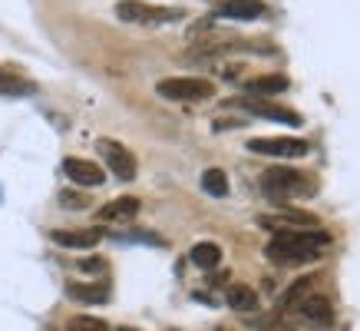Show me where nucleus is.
<instances>
[{
    "label": "nucleus",
    "instance_id": "nucleus-14",
    "mask_svg": "<svg viewBox=\"0 0 360 331\" xmlns=\"http://www.w3.org/2000/svg\"><path fill=\"white\" fill-rule=\"evenodd\" d=\"M251 96H278L281 89H288V77L284 73H268V77H251L245 83Z\"/></svg>",
    "mask_w": 360,
    "mask_h": 331
},
{
    "label": "nucleus",
    "instance_id": "nucleus-23",
    "mask_svg": "<svg viewBox=\"0 0 360 331\" xmlns=\"http://www.w3.org/2000/svg\"><path fill=\"white\" fill-rule=\"evenodd\" d=\"M120 331H136V328H120Z\"/></svg>",
    "mask_w": 360,
    "mask_h": 331
},
{
    "label": "nucleus",
    "instance_id": "nucleus-15",
    "mask_svg": "<svg viewBox=\"0 0 360 331\" xmlns=\"http://www.w3.org/2000/svg\"><path fill=\"white\" fill-rule=\"evenodd\" d=\"M66 295L83 305H103L110 301V288L106 285H79V282H66Z\"/></svg>",
    "mask_w": 360,
    "mask_h": 331
},
{
    "label": "nucleus",
    "instance_id": "nucleus-10",
    "mask_svg": "<svg viewBox=\"0 0 360 331\" xmlns=\"http://www.w3.org/2000/svg\"><path fill=\"white\" fill-rule=\"evenodd\" d=\"M50 239L63 249H96L103 239V229H53Z\"/></svg>",
    "mask_w": 360,
    "mask_h": 331
},
{
    "label": "nucleus",
    "instance_id": "nucleus-7",
    "mask_svg": "<svg viewBox=\"0 0 360 331\" xmlns=\"http://www.w3.org/2000/svg\"><path fill=\"white\" fill-rule=\"evenodd\" d=\"M235 106H241V110H248L251 116H262V120H274V123H288V126H301V116H297L295 110H284V106H278V103H271V99H235Z\"/></svg>",
    "mask_w": 360,
    "mask_h": 331
},
{
    "label": "nucleus",
    "instance_id": "nucleus-6",
    "mask_svg": "<svg viewBox=\"0 0 360 331\" xmlns=\"http://www.w3.org/2000/svg\"><path fill=\"white\" fill-rule=\"evenodd\" d=\"M96 149H99V156H103V163L110 166V173L120 179V182H132V179H136V156L122 143H116V139H99Z\"/></svg>",
    "mask_w": 360,
    "mask_h": 331
},
{
    "label": "nucleus",
    "instance_id": "nucleus-24",
    "mask_svg": "<svg viewBox=\"0 0 360 331\" xmlns=\"http://www.w3.org/2000/svg\"><path fill=\"white\" fill-rule=\"evenodd\" d=\"M215 331H225V328H215Z\"/></svg>",
    "mask_w": 360,
    "mask_h": 331
},
{
    "label": "nucleus",
    "instance_id": "nucleus-22",
    "mask_svg": "<svg viewBox=\"0 0 360 331\" xmlns=\"http://www.w3.org/2000/svg\"><path fill=\"white\" fill-rule=\"evenodd\" d=\"M103 268H106L103 258H79V272H93V275H96V272H103Z\"/></svg>",
    "mask_w": 360,
    "mask_h": 331
},
{
    "label": "nucleus",
    "instance_id": "nucleus-20",
    "mask_svg": "<svg viewBox=\"0 0 360 331\" xmlns=\"http://www.w3.org/2000/svg\"><path fill=\"white\" fill-rule=\"evenodd\" d=\"M66 331H110V325L93 318V315H77V318H70Z\"/></svg>",
    "mask_w": 360,
    "mask_h": 331
},
{
    "label": "nucleus",
    "instance_id": "nucleus-19",
    "mask_svg": "<svg viewBox=\"0 0 360 331\" xmlns=\"http://www.w3.org/2000/svg\"><path fill=\"white\" fill-rule=\"evenodd\" d=\"M311 285H314V278H301V282H295V285L288 288V292H284V305H288V308H295L297 301H301V298H307L311 295Z\"/></svg>",
    "mask_w": 360,
    "mask_h": 331
},
{
    "label": "nucleus",
    "instance_id": "nucleus-3",
    "mask_svg": "<svg viewBox=\"0 0 360 331\" xmlns=\"http://www.w3.org/2000/svg\"><path fill=\"white\" fill-rule=\"evenodd\" d=\"M155 93L172 103H202L215 96V83L205 77H169L155 83Z\"/></svg>",
    "mask_w": 360,
    "mask_h": 331
},
{
    "label": "nucleus",
    "instance_id": "nucleus-12",
    "mask_svg": "<svg viewBox=\"0 0 360 331\" xmlns=\"http://www.w3.org/2000/svg\"><path fill=\"white\" fill-rule=\"evenodd\" d=\"M219 13L229 20H255L264 13L262 0H219Z\"/></svg>",
    "mask_w": 360,
    "mask_h": 331
},
{
    "label": "nucleus",
    "instance_id": "nucleus-16",
    "mask_svg": "<svg viewBox=\"0 0 360 331\" xmlns=\"http://www.w3.org/2000/svg\"><path fill=\"white\" fill-rule=\"evenodd\" d=\"M188 258H192V265H195V268L212 272V268H219V262H221V249L215 242H198V245H192Z\"/></svg>",
    "mask_w": 360,
    "mask_h": 331
},
{
    "label": "nucleus",
    "instance_id": "nucleus-1",
    "mask_svg": "<svg viewBox=\"0 0 360 331\" xmlns=\"http://www.w3.org/2000/svg\"><path fill=\"white\" fill-rule=\"evenodd\" d=\"M330 245V232L324 229H284L264 245V258L274 265H307L314 262L321 249Z\"/></svg>",
    "mask_w": 360,
    "mask_h": 331
},
{
    "label": "nucleus",
    "instance_id": "nucleus-11",
    "mask_svg": "<svg viewBox=\"0 0 360 331\" xmlns=\"http://www.w3.org/2000/svg\"><path fill=\"white\" fill-rule=\"evenodd\" d=\"M136 216H139V199L136 196H120L99 209V222H129Z\"/></svg>",
    "mask_w": 360,
    "mask_h": 331
},
{
    "label": "nucleus",
    "instance_id": "nucleus-4",
    "mask_svg": "<svg viewBox=\"0 0 360 331\" xmlns=\"http://www.w3.org/2000/svg\"><path fill=\"white\" fill-rule=\"evenodd\" d=\"M116 17L122 23H139V27H155V23H172L182 17V11L175 7H155L146 0H120L116 4Z\"/></svg>",
    "mask_w": 360,
    "mask_h": 331
},
{
    "label": "nucleus",
    "instance_id": "nucleus-13",
    "mask_svg": "<svg viewBox=\"0 0 360 331\" xmlns=\"http://www.w3.org/2000/svg\"><path fill=\"white\" fill-rule=\"evenodd\" d=\"M225 301H229V308L238 311V315H251V311H258V295H255V288L251 285H229Z\"/></svg>",
    "mask_w": 360,
    "mask_h": 331
},
{
    "label": "nucleus",
    "instance_id": "nucleus-9",
    "mask_svg": "<svg viewBox=\"0 0 360 331\" xmlns=\"http://www.w3.org/2000/svg\"><path fill=\"white\" fill-rule=\"evenodd\" d=\"M297 311H301V318L311 321V325H330L334 321V301L328 295H321V292H311L307 298L297 301Z\"/></svg>",
    "mask_w": 360,
    "mask_h": 331
},
{
    "label": "nucleus",
    "instance_id": "nucleus-8",
    "mask_svg": "<svg viewBox=\"0 0 360 331\" xmlns=\"http://www.w3.org/2000/svg\"><path fill=\"white\" fill-rule=\"evenodd\" d=\"M63 173H66V179H73V182H77V186H83V189H96V186H103V182H106L103 166L89 163V159H77V156H70V159L63 163Z\"/></svg>",
    "mask_w": 360,
    "mask_h": 331
},
{
    "label": "nucleus",
    "instance_id": "nucleus-21",
    "mask_svg": "<svg viewBox=\"0 0 360 331\" xmlns=\"http://www.w3.org/2000/svg\"><path fill=\"white\" fill-rule=\"evenodd\" d=\"M60 202H63V209H86L89 199L83 192H73V189H63L60 192Z\"/></svg>",
    "mask_w": 360,
    "mask_h": 331
},
{
    "label": "nucleus",
    "instance_id": "nucleus-5",
    "mask_svg": "<svg viewBox=\"0 0 360 331\" xmlns=\"http://www.w3.org/2000/svg\"><path fill=\"white\" fill-rule=\"evenodd\" d=\"M248 153L271 156V159H301L311 153V146L297 136H258V139H248Z\"/></svg>",
    "mask_w": 360,
    "mask_h": 331
},
{
    "label": "nucleus",
    "instance_id": "nucleus-2",
    "mask_svg": "<svg viewBox=\"0 0 360 331\" xmlns=\"http://www.w3.org/2000/svg\"><path fill=\"white\" fill-rule=\"evenodd\" d=\"M314 189H317L314 179L291 169V166H274V169H268L262 176V192L271 199L274 206H284L288 199L295 196H311Z\"/></svg>",
    "mask_w": 360,
    "mask_h": 331
},
{
    "label": "nucleus",
    "instance_id": "nucleus-18",
    "mask_svg": "<svg viewBox=\"0 0 360 331\" xmlns=\"http://www.w3.org/2000/svg\"><path fill=\"white\" fill-rule=\"evenodd\" d=\"M202 189H205L208 196H229V176L221 173V169H205L202 173Z\"/></svg>",
    "mask_w": 360,
    "mask_h": 331
},
{
    "label": "nucleus",
    "instance_id": "nucleus-17",
    "mask_svg": "<svg viewBox=\"0 0 360 331\" xmlns=\"http://www.w3.org/2000/svg\"><path fill=\"white\" fill-rule=\"evenodd\" d=\"M27 93H33L30 80H23L20 73H11V70L0 66V96H27Z\"/></svg>",
    "mask_w": 360,
    "mask_h": 331
}]
</instances>
